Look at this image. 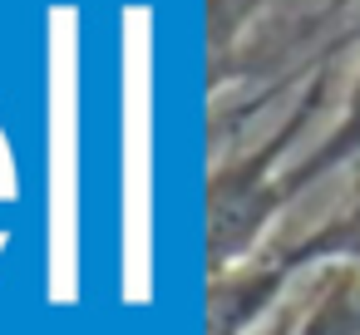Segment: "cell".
Listing matches in <instances>:
<instances>
[{
  "label": "cell",
  "instance_id": "obj_1",
  "mask_svg": "<svg viewBox=\"0 0 360 335\" xmlns=\"http://www.w3.org/2000/svg\"><path fill=\"white\" fill-rule=\"evenodd\" d=\"M301 256H345V261H360V192H355V202H350L316 242H306Z\"/></svg>",
  "mask_w": 360,
  "mask_h": 335
},
{
  "label": "cell",
  "instance_id": "obj_2",
  "mask_svg": "<svg viewBox=\"0 0 360 335\" xmlns=\"http://www.w3.org/2000/svg\"><path fill=\"white\" fill-rule=\"evenodd\" d=\"M345 153H360V79H355V89H350L345 119H340V129H335V138H330V148L321 153L316 168H326V163H335V158H345Z\"/></svg>",
  "mask_w": 360,
  "mask_h": 335
}]
</instances>
